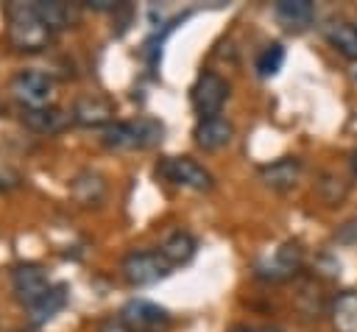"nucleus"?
<instances>
[{"instance_id": "nucleus-22", "label": "nucleus", "mask_w": 357, "mask_h": 332, "mask_svg": "<svg viewBox=\"0 0 357 332\" xmlns=\"http://www.w3.org/2000/svg\"><path fill=\"white\" fill-rule=\"evenodd\" d=\"M296 307H298V310H301V315H307V318H315V315L324 310L321 290L315 287V282H301V285H298Z\"/></svg>"}, {"instance_id": "nucleus-5", "label": "nucleus", "mask_w": 357, "mask_h": 332, "mask_svg": "<svg viewBox=\"0 0 357 332\" xmlns=\"http://www.w3.org/2000/svg\"><path fill=\"white\" fill-rule=\"evenodd\" d=\"M156 173L178 187H190V190H209L212 187V176L209 170H204L195 159L190 156H165L159 165H156Z\"/></svg>"}, {"instance_id": "nucleus-4", "label": "nucleus", "mask_w": 357, "mask_h": 332, "mask_svg": "<svg viewBox=\"0 0 357 332\" xmlns=\"http://www.w3.org/2000/svg\"><path fill=\"white\" fill-rule=\"evenodd\" d=\"M226 98H229V84L218 73H201L198 81L190 89L192 109L201 114V120L218 117L220 109H223V103H226Z\"/></svg>"}, {"instance_id": "nucleus-14", "label": "nucleus", "mask_w": 357, "mask_h": 332, "mask_svg": "<svg viewBox=\"0 0 357 332\" xmlns=\"http://www.w3.org/2000/svg\"><path fill=\"white\" fill-rule=\"evenodd\" d=\"M273 14H276V20H279L284 28L301 31V28H307V25L312 22L315 6H312L310 0H279V3L273 6Z\"/></svg>"}, {"instance_id": "nucleus-12", "label": "nucleus", "mask_w": 357, "mask_h": 332, "mask_svg": "<svg viewBox=\"0 0 357 332\" xmlns=\"http://www.w3.org/2000/svg\"><path fill=\"white\" fill-rule=\"evenodd\" d=\"M298 176H301V162L296 156H282V159L259 167V179L271 190H290L298 181Z\"/></svg>"}, {"instance_id": "nucleus-3", "label": "nucleus", "mask_w": 357, "mask_h": 332, "mask_svg": "<svg viewBox=\"0 0 357 332\" xmlns=\"http://www.w3.org/2000/svg\"><path fill=\"white\" fill-rule=\"evenodd\" d=\"M120 273L128 285L145 287V285H156L159 279H165L170 273V265L159 251H131L120 262Z\"/></svg>"}, {"instance_id": "nucleus-19", "label": "nucleus", "mask_w": 357, "mask_h": 332, "mask_svg": "<svg viewBox=\"0 0 357 332\" xmlns=\"http://www.w3.org/2000/svg\"><path fill=\"white\" fill-rule=\"evenodd\" d=\"M31 8L36 11V17L50 28V31H59V28H67L73 22V8L67 3H59V0H36L31 3Z\"/></svg>"}, {"instance_id": "nucleus-8", "label": "nucleus", "mask_w": 357, "mask_h": 332, "mask_svg": "<svg viewBox=\"0 0 357 332\" xmlns=\"http://www.w3.org/2000/svg\"><path fill=\"white\" fill-rule=\"evenodd\" d=\"M11 285H14V293L17 299L25 304V307H33L53 285L47 282V273L39 268V265H17L14 273H11Z\"/></svg>"}, {"instance_id": "nucleus-6", "label": "nucleus", "mask_w": 357, "mask_h": 332, "mask_svg": "<svg viewBox=\"0 0 357 332\" xmlns=\"http://www.w3.org/2000/svg\"><path fill=\"white\" fill-rule=\"evenodd\" d=\"M11 92L20 103H25V109H42V106H50L53 78L39 70H20L11 78Z\"/></svg>"}, {"instance_id": "nucleus-11", "label": "nucleus", "mask_w": 357, "mask_h": 332, "mask_svg": "<svg viewBox=\"0 0 357 332\" xmlns=\"http://www.w3.org/2000/svg\"><path fill=\"white\" fill-rule=\"evenodd\" d=\"M231 134H234L231 123H229L226 117H220V114H218V117L198 120V126H195V131H192L198 148H204V151H220L223 145L231 142Z\"/></svg>"}, {"instance_id": "nucleus-13", "label": "nucleus", "mask_w": 357, "mask_h": 332, "mask_svg": "<svg viewBox=\"0 0 357 332\" xmlns=\"http://www.w3.org/2000/svg\"><path fill=\"white\" fill-rule=\"evenodd\" d=\"M22 123L31 131H39V134H56V131H61V128H67L73 123V112H64V109H56V106L25 109L22 112Z\"/></svg>"}, {"instance_id": "nucleus-24", "label": "nucleus", "mask_w": 357, "mask_h": 332, "mask_svg": "<svg viewBox=\"0 0 357 332\" xmlns=\"http://www.w3.org/2000/svg\"><path fill=\"white\" fill-rule=\"evenodd\" d=\"M335 240H337V243H346V246H357V218H354V220H346V223L335 232Z\"/></svg>"}, {"instance_id": "nucleus-21", "label": "nucleus", "mask_w": 357, "mask_h": 332, "mask_svg": "<svg viewBox=\"0 0 357 332\" xmlns=\"http://www.w3.org/2000/svg\"><path fill=\"white\" fill-rule=\"evenodd\" d=\"M282 64H284V47H282L279 42L265 45V47H262V53L257 56V73H259L262 78L276 75V73L282 70Z\"/></svg>"}, {"instance_id": "nucleus-7", "label": "nucleus", "mask_w": 357, "mask_h": 332, "mask_svg": "<svg viewBox=\"0 0 357 332\" xmlns=\"http://www.w3.org/2000/svg\"><path fill=\"white\" fill-rule=\"evenodd\" d=\"M301 265H304L301 246L298 243H284L268 259L257 262V276L265 279V282H282V279H290Z\"/></svg>"}, {"instance_id": "nucleus-26", "label": "nucleus", "mask_w": 357, "mask_h": 332, "mask_svg": "<svg viewBox=\"0 0 357 332\" xmlns=\"http://www.w3.org/2000/svg\"><path fill=\"white\" fill-rule=\"evenodd\" d=\"M17 184V176L6 167V165H0V190H8V187H14Z\"/></svg>"}, {"instance_id": "nucleus-27", "label": "nucleus", "mask_w": 357, "mask_h": 332, "mask_svg": "<svg viewBox=\"0 0 357 332\" xmlns=\"http://www.w3.org/2000/svg\"><path fill=\"white\" fill-rule=\"evenodd\" d=\"M229 332H282V329H273V326H248V324H237V326H231Z\"/></svg>"}, {"instance_id": "nucleus-18", "label": "nucleus", "mask_w": 357, "mask_h": 332, "mask_svg": "<svg viewBox=\"0 0 357 332\" xmlns=\"http://www.w3.org/2000/svg\"><path fill=\"white\" fill-rule=\"evenodd\" d=\"M64 301H67V285H53L33 307H28L31 324H45V321H50V318L64 307Z\"/></svg>"}, {"instance_id": "nucleus-17", "label": "nucleus", "mask_w": 357, "mask_h": 332, "mask_svg": "<svg viewBox=\"0 0 357 332\" xmlns=\"http://www.w3.org/2000/svg\"><path fill=\"white\" fill-rule=\"evenodd\" d=\"M326 42L346 59L357 61V25H349V22H329L326 25Z\"/></svg>"}, {"instance_id": "nucleus-15", "label": "nucleus", "mask_w": 357, "mask_h": 332, "mask_svg": "<svg viewBox=\"0 0 357 332\" xmlns=\"http://www.w3.org/2000/svg\"><path fill=\"white\" fill-rule=\"evenodd\" d=\"M195 248H198V243H195L192 234H187V232H173V234H167L165 243L159 246V254L167 259L170 268H176V265H187V262L195 257Z\"/></svg>"}, {"instance_id": "nucleus-29", "label": "nucleus", "mask_w": 357, "mask_h": 332, "mask_svg": "<svg viewBox=\"0 0 357 332\" xmlns=\"http://www.w3.org/2000/svg\"><path fill=\"white\" fill-rule=\"evenodd\" d=\"M349 75H351V81H354V84H357V61H354V64H351V70H349Z\"/></svg>"}, {"instance_id": "nucleus-1", "label": "nucleus", "mask_w": 357, "mask_h": 332, "mask_svg": "<svg viewBox=\"0 0 357 332\" xmlns=\"http://www.w3.org/2000/svg\"><path fill=\"white\" fill-rule=\"evenodd\" d=\"M6 20H8V42L17 50L36 53V50L47 47L53 31L36 17L31 3H8L6 6Z\"/></svg>"}, {"instance_id": "nucleus-23", "label": "nucleus", "mask_w": 357, "mask_h": 332, "mask_svg": "<svg viewBox=\"0 0 357 332\" xmlns=\"http://www.w3.org/2000/svg\"><path fill=\"white\" fill-rule=\"evenodd\" d=\"M346 193H349V187H346V181H343L337 173H324V176H321V181H318V195H321L326 204H340V201L346 198Z\"/></svg>"}, {"instance_id": "nucleus-20", "label": "nucleus", "mask_w": 357, "mask_h": 332, "mask_svg": "<svg viewBox=\"0 0 357 332\" xmlns=\"http://www.w3.org/2000/svg\"><path fill=\"white\" fill-rule=\"evenodd\" d=\"M332 321L337 332H357V293L343 290L332 304Z\"/></svg>"}, {"instance_id": "nucleus-10", "label": "nucleus", "mask_w": 357, "mask_h": 332, "mask_svg": "<svg viewBox=\"0 0 357 332\" xmlns=\"http://www.w3.org/2000/svg\"><path fill=\"white\" fill-rule=\"evenodd\" d=\"M112 117H114V106L106 98H98V95L78 98L75 106H73V123L86 126V128L112 126Z\"/></svg>"}, {"instance_id": "nucleus-9", "label": "nucleus", "mask_w": 357, "mask_h": 332, "mask_svg": "<svg viewBox=\"0 0 357 332\" xmlns=\"http://www.w3.org/2000/svg\"><path fill=\"white\" fill-rule=\"evenodd\" d=\"M120 318L134 329V332H159V326L167 324V310H162L159 304L153 301H145V299H131Z\"/></svg>"}, {"instance_id": "nucleus-2", "label": "nucleus", "mask_w": 357, "mask_h": 332, "mask_svg": "<svg viewBox=\"0 0 357 332\" xmlns=\"http://www.w3.org/2000/svg\"><path fill=\"white\" fill-rule=\"evenodd\" d=\"M165 128L159 120L139 117L131 123H112L103 128V145L106 148H151L162 139Z\"/></svg>"}, {"instance_id": "nucleus-28", "label": "nucleus", "mask_w": 357, "mask_h": 332, "mask_svg": "<svg viewBox=\"0 0 357 332\" xmlns=\"http://www.w3.org/2000/svg\"><path fill=\"white\" fill-rule=\"evenodd\" d=\"M349 165H351V173L357 176V148L351 151V156H349Z\"/></svg>"}, {"instance_id": "nucleus-16", "label": "nucleus", "mask_w": 357, "mask_h": 332, "mask_svg": "<svg viewBox=\"0 0 357 332\" xmlns=\"http://www.w3.org/2000/svg\"><path fill=\"white\" fill-rule=\"evenodd\" d=\"M70 190H73L75 201L84 204V206H95V204H100L103 195H106V184H103V179H100L98 173H92V170L78 173Z\"/></svg>"}, {"instance_id": "nucleus-25", "label": "nucleus", "mask_w": 357, "mask_h": 332, "mask_svg": "<svg viewBox=\"0 0 357 332\" xmlns=\"http://www.w3.org/2000/svg\"><path fill=\"white\" fill-rule=\"evenodd\" d=\"M95 332H134V329H131L123 318H114V315H112V318H103Z\"/></svg>"}]
</instances>
